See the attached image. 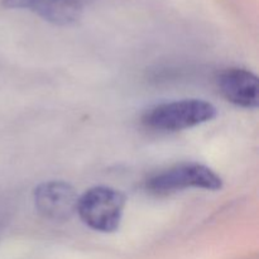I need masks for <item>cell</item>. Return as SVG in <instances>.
<instances>
[{"mask_svg":"<svg viewBox=\"0 0 259 259\" xmlns=\"http://www.w3.org/2000/svg\"><path fill=\"white\" fill-rule=\"evenodd\" d=\"M217 114V108L209 101L182 99L151 106L142 115V124L151 131L180 132L207 123Z\"/></svg>","mask_w":259,"mask_h":259,"instance_id":"1","label":"cell"},{"mask_svg":"<svg viewBox=\"0 0 259 259\" xmlns=\"http://www.w3.org/2000/svg\"><path fill=\"white\" fill-rule=\"evenodd\" d=\"M125 204V195L119 190L96 186L78 197L77 214L91 229L113 233L120 225Z\"/></svg>","mask_w":259,"mask_h":259,"instance_id":"2","label":"cell"},{"mask_svg":"<svg viewBox=\"0 0 259 259\" xmlns=\"http://www.w3.org/2000/svg\"><path fill=\"white\" fill-rule=\"evenodd\" d=\"M223 180L217 172L204 164L180 163L154 174L146 181V190L153 195H169L187 189L209 191L222 190Z\"/></svg>","mask_w":259,"mask_h":259,"instance_id":"3","label":"cell"},{"mask_svg":"<svg viewBox=\"0 0 259 259\" xmlns=\"http://www.w3.org/2000/svg\"><path fill=\"white\" fill-rule=\"evenodd\" d=\"M33 196L37 211L48 220L66 222L77 212L80 196L68 182H43L35 187Z\"/></svg>","mask_w":259,"mask_h":259,"instance_id":"4","label":"cell"},{"mask_svg":"<svg viewBox=\"0 0 259 259\" xmlns=\"http://www.w3.org/2000/svg\"><path fill=\"white\" fill-rule=\"evenodd\" d=\"M218 89L225 100L244 109L259 105L258 76L247 68L230 67L222 71L217 78Z\"/></svg>","mask_w":259,"mask_h":259,"instance_id":"5","label":"cell"},{"mask_svg":"<svg viewBox=\"0 0 259 259\" xmlns=\"http://www.w3.org/2000/svg\"><path fill=\"white\" fill-rule=\"evenodd\" d=\"M3 5L32 12L56 25L72 24L82 13V0H3Z\"/></svg>","mask_w":259,"mask_h":259,"instance_id":"6","label":"cell"}]
</instances>
